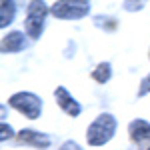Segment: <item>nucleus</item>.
<instances>
[{"label":"nucleus","mask_w":150,"mask_h":150,"mask_svg":"<svg viewBox=\"0 0 150 150\" xmlns=\"http://www.w3.org/2000/svg\"><path fill=\"white\" fill-rule=\"evenodd\" d=\"M2 48H4V52H18V50H22L24 48V36L20 32H12L4 38V42H2Z\"/></svg>","instance_id":"nucleus-7"},{"label":"nucleus","mask_w":150,"mask_h":150,"mask_svg":"<svg viewBox=\"0 0 150 150\" xmlns=\"http://www.w3.org/2000/svg\"><path fill=\"white\" fill-rule=\"evenodd\" d=\"M10 104L14 108H18L20 112L28 116V118H36V116L40 114V108H42V102H40V98H36L34 94H16V96H12L10 98Z\"/></svg>","instance_id":"nucleus-2"},{"label":"nucleus","mask_w":150,"mask_h":150,"mask_svg":"<svg viewBox=\"0 0 150 150\" xmlns=\"http://www.w3.org/2000/svg\"><path fill=\"white\" fill-rule=\"evenodd\" d=\"M92 76H94V80H98V82H106L110 78V66H108V64H100V66L92 72Z\"/></svg>","instance_id":"nucleus-10"},{"label":"nucleus","mask_w":150,"mask_h":150,"mask_svg":"<svg viewBox=\"0 0 150 150\" xmlns=\"http://www.w3.org/2000/svg\"><path fill=\"white\" fill-rule=\"evenodd\" d=\"M56 98H58V104L68 112V114H72V116H76L78 112H80V106H78V102L76 100H72L70 98V94L64 90V88H58L56 90Z\"/></svg>","instance_id":"nucleus-5"},{"label":"nucleus","mask_w":150,"mask_h":150,"mask_svg":"<svg viewBox=\"0 0 150 150\" xmlns=\"http://www.w3.org/2000/svg\"><path fill=\"white\" fill-rule=\"evenodd\" d=\"M148 90H150V76L146 78V80H144V84L140 86V94H146Z\"/></svg>","instance_id":"nucleus-11"},{"label":"nucleus","mask_w":150,"mask_h":150,"mask_svg":"<svg viewBox=\"0 0 150 150\" xmlns=\"http://www.w3.org/2000/svg\"><path fill=\"white\" fill-rule=\"evenodd\" d=\"M130 134L132 138L142 142V140H150V124L144 122V120H136L130 124Z\"/></svg>","instance_id":"nucleus-6"},{"label":"nucleus","mask_w":150,"mask_h":150,"mask_svg":"<svg viewBox=\"0 0 150 150\" xmlns=\"http://www.w3.org/2000/svg\"><path fill=\"white\" fill-rule=\"evenodd\" d=\"M52 12L60 18H82L88 12L86 2H58L52 6Z\"/></svg>","instance_id":"nucleus-4"},{"label":"nucleus","mask_w":150,"mask_h":150,"mask_svg":"<svg viewBox=\"0 0 150 150\" xmlns=\"http://www.w3.org/2000/svg\"><path fill=\"white\" fill-rule=\"evenodd\" d=\"M44 14H46V6L42 2H32L28 6V18H26V32L38 38L42 32V22H44Z\"/></svg>","instance_id":"nucleus-3"},{"label":"nucleus","mask_w":150,"mask_h":150,"mask_svg":"<svg viewBox=\"0 0 150 150\" xmlns=\"http://www.w3.org/2000/svg\"><path fill=\"white\" fill-rule=\"evenodd\" d=\"M114 128H116V120L110 114H100L92 124H90L86 138H88V142H90L92 146H100L106 140H110V136L114 134Z\"/></svg>","instance_id":"nucleus-1"},{"label":"nucleus","mask_w":150,"mask_h":150,"mask_svg":"<svg viewBox=\"0 0 150 150\" xmlns=\"http://www.w3.org/2000/svg\"><path fill=\"white\" fill-rule=\"evenodd\" d=\"M2 26H6L8 22H12V16H14V4L12 2H2Z\"/></svg>","instance_id":"nucleus-9"},{"label":"nucleus","mask_w":150,"mask_h":150,"mask_svg":"<svg viewBox=\"0 0 150 150\" xmlns=\"http://www.w3.org/2000/svg\"><path fill=\"white\" fill-rule=\"evenodd\" d=\"M20 140H24V142H30V144H36V146H48V136H44V134H40V132H34V130H22L20 132Z\"/></svg>","instance_id":"nucleus-8"},{"label":"nucleus","mask_w":150,"mask_h":150,"mask_svg":"<svg viewBox=\"0 0 150 150\" xmlns=\"http://www.w3.org/2000/svg\"><path fill=\"white\" fill-rule=\"evenodd\" d=\"M62 150H80V148H78L74 142H68V144H64V146H62Z\"/></svg>","instance_id":"nucleus-12"}]
</instances>
